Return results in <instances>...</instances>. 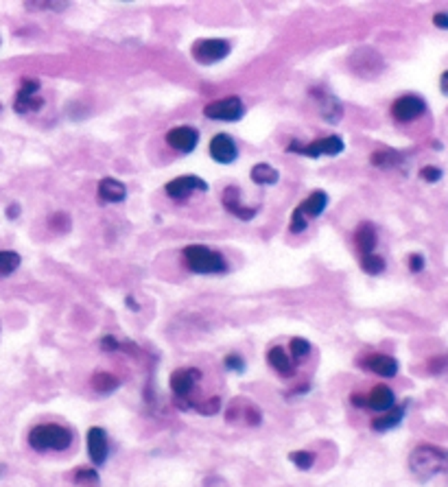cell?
I'll use <instances>...</instances> for the list:
<instances>
[{"instance_id": "1", "label": "cell", "mask_w": 448, "mask_h": 487, "mask_svg": "<svg viewBox=\"0 0 448 487\" xmlns=\"http://www.w3.org/2000/svg\"><path fill=\"white\" fill-rule=\"evenodd\" d=\"M409 470L413 479L426 483L440 474H448V448L435 444H420L409 454Z\"/></svg>"}, {"instance_id": "2", "label": "cell", "mask_w": 448, "mask_h": 487, "mask_svg": "<svg viewBox=\"0 0 448 487\" xmlns=\"http://www.w3.org/2000/svg\"><path fill=\"white\" fill-rule=\"evenodd\" d=\"M28 446L35 452L68 450L72 446V431L62 424H38L28 431Z\"/></svg>"}, {"instance_id": "3", "label": "cell", "mask_w": 448, "mask_h": 487, "mask_svg": "<svg viewBox=\"0 0 448 487\" xmlns=\"http://www.w3.org/2000/svg\"><path fill=\"white\" fill-rule=\"evenodd\" d=\"M184 263L192 273H201V276H210V273H223L228 271V263L219 251L206 247V245H188L182 251Z\"/></svg>"}, {"instance_id": "4", "label": "cell", "mask_w": 448, "mask_h": 487, "mask_svg": "<svg viewBox=\"0 0 448 487\" xmlns=\"http://www.w3.org/2000/svg\"><path fill=\"white\" fill-rule=\"evenodd\" d=\"M343 149H346V145H343V140L339 138V135H326V138H320V140L308 142V145L293 140L291 145H287V154H300V156H306V158H320V156L335 158V156L341 154Z\"/></svg>"}, {"instance_id": "5", "label": "cell", "mask_w": 448, "mask_h": 487, "mask_svg": "<svg viewBox=\"0 0 448 487\" xmlns=\"http://www.w3.org/2000/svg\"><path fill=\"white\" fill-rule=\"evenodd\" d=\"M190 55L197 64L210 66V64H217V62H221V59H226L230 55V42L219 40V38L197 40L195 44H192Z\"/></svg>"}, {"instance_id": "6", "label": "cell", "mask_w": 448, "mask_h": 487, "mask_svg": "<svg viewBox=\"0 0 448 487\" xmlns=\"http://www.w3.org/2000/svg\"><path fill=\"white\" fill-rule=\"evenodd\" d=\"M245 114V105L238 97H226V99H217L213 103H208L204 108V116L210 120H223V123H234V120H241Z\"/></svg>"}, {"instance_id": "7", "label": "cell", "mask_w": 448, "mask_h": 487, "mask_svg": "<svg viewBox=\"0 0 448 487\" xmlns=\"http://www.w3.org/2000/svg\"><path fill=\"white\" fill-rule=\"evenodd\" d=\"M199 380H201V372L197 368H179V370H175L171 374V378H169V385H171L175 400L182 402V400L190 398Z\"/></svg>"}, {"instance_id": "8", "label": "cell", "mask_w": 448, "mask_h": 487, "mask_svg": "<svg viewBox=\"0 0 448 487\" xmlns=\"http://www.w3.org/2000/svg\"><path fill=\"white\" fill-rule=\"evenodd\" d=\"M383 66H385L383 57L374 49H358L350 57V68L358 74V77H365V79H372V77H376V74H381Z\"/></svg>"}, {"instance_id": "9", "label": "cell", "mask_w": 448, "mask_h": 487, "mask_svg": "<svg viewBox=\"0 0 448 487\" xmlns=\"http://www.w3.org/2000/svg\"><path fill=\"white\" fill-rule=\"evenodd\" d=\"M228 422H241L247 426H258L263 422V411L249 398H234L226 408Z\"/></svg>"}, {"instance_id": "10", "label": "cell", "mask_w": 448, "mask_h": 487, "mask_svg": "<svg viewBox=\"0 0 448 487\" xmlns=\"http://www.w3.org/2000/svg\"><path fill=\"white\" fill-rule=\"evenodd\" d=\"M426 112V103L417 94H405L392 103V116L398 123H411Z\"/></svg>"}, {"instance_id": "11", "label": "cell", "mask_w": 448, "mask_h": 487, "mask_svg": "<svg viewBox=\"0 0 448 487\" xmlns=\"http://www.w3.org/2000/svg\"><path fill=\"white\" fill-rule=\"evenodd\" d=\"M85 441H88V456H90V461H92L94 465H103V463H106L108 456H110V439H108V433L103 431L101 426H92V429H88Z\"/></svg>"}, {"instance_id": "12", "label": "cell", "mask_w": 448, "mask_h": 487, "mask_svg": "<svg viewBox=\"0 0 448 487\" xmlns=\"http://www.w3.org/2000/svg\"><path fill=\"white\" fill-rule=\"evenodd\" d=\"M164 190H167L171 199H186V197H190L197 190H201V192L208 190V184L197 175H182V177L171 179L169 184L164 186Z\"/></svg>"}, {"instance_id": "13", "label": "cell", "mask_w": 448, "mask_h": 487, "mask_svg": "<svg viewBox=\"0 0 448 487\" xmlns=\"http://www.w3.org/2000/svg\"><path fill=\"white\" fill-rule=\"evenodd\" d=\"M358 363H361L363 370H367V372H372V374H376V376H381V378H394V376L398 374V370H400V365H398V361H396L394 356H390V354H379V352L363 356Z\"/></svg>"}, {"instance_id": "14", "label": "cell", "mask_w": 448, "mask_h": 487, "mask_svg": "<svg viewBox=\"0 0 448 487\" xmlns=\"http://www.w3.org/2000/svg\"><path fill=\"white\" fill-rule=\"evenodd\" d=\"M167 142L171 149L179 151V154H190V151H195V147L199 142V131L195 127H188V125L173 127L167 133Z\"/></svg>"}, {"instance_id": "15", "label": "cell", "mask_w": 448, "mask_h": 487, "mask_svg": "<svg viewBox=\"0 0 448 487\" xmlns=\"http://www.w3.org/2000/svg\"><path fill=\"white\" fill-rule=\"evenodd\" d=\"M221 204H223V208L230 212V215H234L236 219H241V221H251L254 217L258 215V208L243 206V201H241V188H236V186H228L226 190H223Z\"/></svg>"}, {"instance_id": "16", "label": "cell", "mask_w": 448, "mask_h": 487, "mask_svg": "<svg viewBox=\"0 0 448 487\" xmlns=\"http://www.w3.org/2000/svg\"><path fill=\"white\" fill-rule=\"evenodd\" d=\"M208 151H210V158L219 164H232L238 156V147H236L232 135H228V133H217L210 140Z\"/></svg>"}, {"instance_id": "17", "label": "cell", "mask_w": 448, "mask_h": 487, "mask_svg": "<svg viewBox=\"0 0 448 487\" xmlns=\"http://www.w3.org/2000/svg\"><path fill=\"white\" fill-rule=\"evenodd\" d=\"M267 363H269V368L282 378H291L295 374V361L291 358L287 349L280 347V345H274V347L267 349Z\"/></svg>"}, {"instance_id": "18", "label": "cell", "mask_w": 448, "mask_h": 487, "mask_svg": "<svg viewBox=\"0 0 448 487\" xmlns=\"http://www.w3.org/2000/svg\"><path fill=\"white\" fill-rule=\"evenodd\" d=\"M396 406V395L387 385H376L365 395V408L376 411V413H385Z\"/></svg>"}, {"instance_id": "19", "label": "cell", "mask_w": 448, "mask_h": 487, "mask_svg": "<svg viewBox=\"0 0 448 487\" xmlns=\"http://www.w3.org/2000/svg\"><path fill=\"white\" fill-rule=\"evenodd\" d=\"M405 413H407V402H402L400 406H394L390 411H385V413H381L379 418H372L370 422V429L374 433H387L396 429V426H400V422L405 420Z\"/></svg>"}, {"instance_id": "20", "label": "cell", "mask_w": 448, "mask_h": 487, "mask_svg": "<svg viewBox=\"0 0 448 487\" xmlns=\"http://www.w3.org/2000/svg\"><path fill=\"white\" fill-rule=\"evenodd\" d=\"M99 199L103 204H121L125 197H127V188L123 181L118 179H112V177H106L99 181Z\"/></svg>"}, {"instance_id": "21", "label": "cell", "mask_w": 448, "mask_h": 487, "mask_svg": "<svg viewBox=\"0 0 448 487\" xmlns=\"http://www.w3.org/2000/svg\"><path fill=\"white\" fill-rule=\"evenodd\" d=\"M376 240H379V234H376V227L372 223H361L356 227L354 232V242L358 251H361V256L365 254H374V247H376Z\"/></svg>"}, {"instance_id": "22", "label": "cell", "mask_w": 448, "mask_h": 487, "mask_svg": "<svg viewBox=\"0 0 448 487\" xmlns=\"http://www.w3.org/2000/svg\"><path fill=\"white\" fill-rule=\"evenodd\" d=\"M326 206H328V195L324 190H315V192H310L300 206H297V210H300L304 215V219L308 221V219L320 217L322 212L326 210Z\"/></svg>"}, {"instance_id": "23", "label": "cell", "mask_w": 448, "mask_h": 487, "mask_svg": "<svg viewBox=\"0 0 448 487\" xmlns=\"http://www.w3.org/2000/svg\"><path fill=\"white\" fill-rule=\"evenodd\" d=\"M313 97L320 99V112L328 123H337V120L341 118V103L335 97L322 94L320 90H313Z\"/></svg>"}, {"instance_id": "24", "label": "cell", "mask_w": 448, "mask_h": 487, "mask_svg": "<svg viewBox=\"0 0 448 487\" xmlns=\"http://www.w3.org/2000/svg\"><path fill=\"white\" fill-rule=\"evenodd\" d=\"M249 177H251L254 184H258V186H274V184H278L280 173H278V169H274V166L260 162L251 169Z\"/></svg>"}, {"instance_id": "25", "label": "cell", "mask_w": 448, "mask_h": 487, "mask_svg": "<svg viewBox=\"0 0 448 487\" xmlns=\"http://www.w3.org/2000/svg\"><path fill=\"white\" fill-rule=\"evenodd\" d=\"M90 385H92V389L101 395H108V393H114L118 387H121V380H118L114 374L110 372H97L92 378H90Z\"/></svg>"}, {"instance_id": "26", "label": "cell", "mask_w": 448, "mask_h": 487, "mask_svg": "<svg viewBox=\"0 0 448 487\" xmlns=\"http://www.w3.org/2000/svg\"><path fill=\"white\" fill-rule=\"evenodd\" d=\"M400 160H402L400 154H398V151H394V149H379L370 158V162L374 164V166H379V169H392V166L400 164Z\"/></svg>"}, {"instance_id": "27", "label": "cell", "mask_w": 448, "mask_h": 487, "mask_svg": "<svg viewBox=\"0 0 448 487\" xmlns=\"http://www.w3.org/2000/svg\"><path fill=\"white\" fill-rule=\"evenodd\" d=\"M361 269L367 273V276H381V273L385 271V258L383 256H376V254H365L361 256Z\"/></svg>"}, {"instance_id": "28", "label": "cell", "mask_w": 448, "mask_h": 487, "mask_svg": "<svg viewBox=\"0 0 448 487\" xmlns=\"http://www.w3.org/2000/svg\"><path fill=\"white\" fill-rule=\"evenodd\" d=\"M42 99H38V97H31V94H22V92H18V97H16V101H13V110H16L18 114H28V112H35V110H40L42 108Z\"/></svg>"}, {"instance_id": "29", "label": "cell", "mask_w": 448, "mask_h": 487, "mask_svg": "<svg viewBox=\"0 0 448 487\" xmlns=\"http://www.w3.org/2000/svg\"><path fill=\"white\" fill-rule=\"evenodd\" d=\"M20 254L16 251H7V249H0V276H9L18 267H20Z\"/></svg>"}, {"instance_id": "30", "label": "cell", "mask_w": 448, "mask_h": 487, "mask_svg": "<svg viewBox=\"0 0 448 487\" xmlns=\"http://www.w3.org/2000/svg\"><path fill=\"white\" fill-rule=\"evenodd\" d=\"M72 481L77 483V485H83V487H88V485H97V483H99V472H97L94 468H85V465L74 468V472H72Z\"/></svg>"}, {"instance_id": "31", "label": "cell", "mask_w": 448, "mask_h": 487, "mask_svg": "<svg viewBox=\"0 0 448 487\" xmlns=\"http://www.w3.org/2000/svg\"><path fill=\"white\" fill-rule=\"evenodd\" d=\"M289 354H291V358L297 363V361H302V358H306L308 354H310V343L306 341V339H302V337H293L291 341H289Z\"/></svg>"}, {"instance_id": "32", "label": "cell", "mask_w": 448, "mask_h": 487, "mask_svg": "<svg viewBox=\"0 0 448 487\" xmlns=\"http://www.w3.org/2000/svg\"><path fill=\"white\" fill-rule=\"evenodd\" d=\"M289 461L293 465H297L300 470H310L313 465H315V452L310 450H295L289 454Z\"/></svg>"}, {"instance_id": "33", "label": "cell", "mask_w": 448, "mask_h": 487, "mask_svg": "<svg viewBox=\"0 0 448 487\" xmlns=\"http://www.w3.org/2000/svg\"><path fill=\"white\" fill-rule=\"evenodd\" d=\"M192 408H195L199 415H217L221 411V398H219V395H213V398H208V400L195 402V404H192Z\"/></svg>"}, {"instance_id": "34", "label": "cell", "mask_w": 448, "mask_h": 487, "mask_svg": "<svg viewBox=\"0 0 448 487\" xmlns=\"http://www.w3.org/2000/svg\"><path fill=\"white\" fill-rule=\"evenodd\" d=\"M223 368L230 370V372H236V374H243L245 372V358L236 352H230L226 358H223Z\"/></svg>"}, {"instance_id": "35", "label": "cell", "mask_w": 448, "mask_h": 487, "mask_svg": "<svg viewBox=\"0 0 448 487\" xmlns=\"http://www.w3.org/2000/svg\"><path fill=\"white\" fill-rule=\"evenodd\" d=\"M426 370L429 374H442L448 370V354H442V356H433L429 363H426Z\"/></svg>"}, {"instance_id": "36", "label": "cell", "mask_w": 448, "mask_h": 487, "mask_svg": "<svg viewBox=\"0 0 448 487\" xmlns=\"http://www.w3.org/2000/svg\"><path fill=\"white\" fill-rule=\"evenodd\" d=\"M306 225H308V221L304 219V215L300 210H293V215H291V223H289V230L293 232V234H300V232H304L306 230Z\"/></svg>"}, {"instance_id": "37", "label": "cell", "mask_w": 448, "mask_h": 487, "mask_svg": "<svg viewBox=\"0 0 448 487\" xmlns=\"http://www.w3.org/2000/svg\"><path fill=\"white\" fill-rule=\"evenodd\" d=\"M51 225H53V230H57V232H68L70 230V219H68V215H64V212H57V215L51 217Z\"/></svg>"}, {"instance_id": "38", "label": "cell", "mask_w": 448, "mask_h": 487, "mask_svg": "<svg viewBox=\"0 0 448 487\" xmlns=\"http://www.w3.org/2000/svg\"><path fill=\"white\" fill-rule=\"evenodd\" d=\"M442 169H438V166H424V169L420 171V177L424 181H429V184H438V181L442 179Z\"/></svg>"}, {"instance_id": "39", "label": "cell", "mask_w": 448, "mask_h": 487, "mask_svg": "<svg viewBox=\"0 0 448 487\" xmlns=\"http://www.w3.org/2000/svg\"><path fill=\"white\" fill-rule=\"evenodd\" d=\"M407 265H409V271H411V273H420V271L424 269L426 261H424L422 254H411V256L407 258Z\"/></svg>"}, {"instance_id": "40", "label": "cell", "mask_w": 448, "mask_h": 487, "mask_svg": "<svg viewBox=\"0 0 448 487\" xmlns=\"http://www.w3.org/2000/svg\"><path fill=\"white\" fill-rule=\"evenodd\" d=\"M38 90H40V81H38V79H24V81H22V85H20V92H22V94H31V97H35Z\"/></svg>"}, {"instance_id": "41", "label": "cell", "mask_w": 448, "mask_h": 487, "mask_svg": "<svg viewBox=\"0 0 448 487\" xmlns=\"http://www.w3.org/2000/svg\"><path fill=\"white\" fill-rule=\"evenodd\" d=\"M99 345H101V349H106V352H114V349H123L121 343H118L114 337H110V334H108V337H103V339L99 341Z\"/></svg>"}, {"instance_id": "42", "label": "cell", "mask_w": 448, "mask_h": 487, "mask_svg": "<svg viewBox=\"0 0 448 487\" xmlns=\"http://www.w3.org/2000/svg\"><path fill=\"white\" fill-rule=\"evenodd\" d=\"M433 24H435L438 28H442V31H448V13L446 11H440L433 16Z\"/></svg>"}, {"instance_id": "43", "label": "cell", "mask_w": 448, "mask_h": 487, "mask_svg": "<svg viewBox=\"0 0 448 487\" xmlns=\"http://www.w3.org/2000/svg\"><path fill=\"white\" fill-rule=\"evenodd\" d=\"M350 402H352L354 406H358V408H365V395H361V393H352V395H350Z\"/></svg>"}, {"instance_id": "44", "label": "cell", "mask_w": 448, "mask_h": 487, "mask_svg": "<svg viewBox=\"0 0 448 487\" xmlns=\"http://www.w3.org/2000/svg\"><path fill=\"white\" fill-rule=\"evenodd\" d=\"M18 215H20V206H18V204H11V206L7 208V217H9V219H18Z\"/></svg>"}, {"instance_id": "45", "label": "cell", "mask_w": 448, "mask_h": 487, "mask_svg": "<svg viewBox=\"0 0 448 487\" xmlns=\"http://www.w3.org/2000/svg\"><path fill=\"white\" fill-rule=\"evenodd\" d=\"M440 88H442V92L448 94V70L442 72V77H440Z\"/></svg>"}, {"instance_id": "46", "label": "cell", "mask_w": 448, "mask_h": 487, "mask_svg": "<svg viewBox=\"0 0 448 487\" xmlns=\"http://www.w3.org/2000/svg\"><path fill=\"white\" fill-rule=\"evenodd\" d=\"M125 302H127V306H129L131 311H138V308H140V306H138V302H133V297H131V295H127V299H125Z\"/></svg>"}]
</instances>
